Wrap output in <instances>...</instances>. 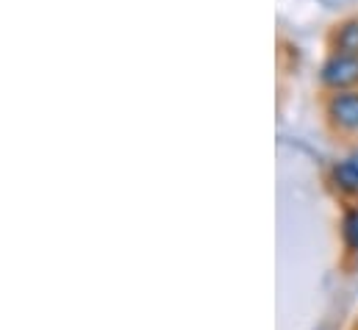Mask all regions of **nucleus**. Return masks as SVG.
Returning a JSON list of instances; mask_svg holds the SVG:
<instances>
[{
    "label": "nucleus",
    "mask_w": 358,
    "mask_h": 330,
    "mask_svg": "<svg viewBox=\"0 0 358 330\" xmlns=\"http://www.w3.org/2000/svg\"><path fill=\"white\" fill-rule=\"evenodd\" d=\"M331 178H334V183H336V189L339 192H345V194H358V164L356 159L353 162H339V164H334L331 169Z\"/></svg>",
    "instance_id": "nucleus-4"
},
{
    "label": "nucleus",
    "mask_w": 358,
    "mask_h": 330,
    "mask_svg": "<svg viewBox=\"0 0 358 330\" xmlns=\"http://www.w3.org/2000/svg\"><path fill=\"white\" fill-rule=\"evenodd\" d=\"M331 42H334V53L358 56V17H350V20L339 22Z\"/></svg>",
    "instance_id": "nucleus-3"
},
{
    "label": "nucleus",
    "mask_w": 358,
    "mask_h": 330,
    "mask_svg": "<svg viewBox=\"0 0 358 330\" xmlns=\"http://www.w3.org/2000/svg\"><path fill=\"white\" fill-rule=\"evenodd\" d=\"M320 81L334 92H348L358 86V56L331 53L320 70Z\"/></svg>",
    "instance_id": "nucleus-2"
},
{
    "label": "nucleus",
    "mask_w": 358,
    "mask_h": 330,
    "mask_svg": "<svg viewBox=\"0 0 358 330\" xmlns=\"http://www.w3.org/2000/svg\"><path fill=\"white\" fill-rule=\"evenodd\" d=\"M325 117L336 131L356 134L358 131V89L334 92L325 100Z\"/></svg>",
    "instance_id": "nucleus-1"
},
{
    "label": "nucleus",
    "mask_w": 358,
    "mask_h": 330,
    "mask_svg": "<svg viewBox=\"0 0 358 330\" xmlns=\"http://www.w3.org/2000/svg\"><path fill=\"white\" fill-rule=\"evenodd\" d=\"M356 164H358V159H356Z\"/></svg>",
    "instance_id": "nucleus-6"
},
{
    "label": "nucleus",
    "mask_w": 358,
    "mask_h": 330,
    "mask_svg": "<svg viewBox=\"0 0 358 330\" xmlns=\"http://www.w3.org/2000/svg\"><path fill=\"white\" fill-rule=\"evenodd\" d=\"M342 236L350 252H358V208H348L342 220Z\"/></svg>",
    "instance_id": "nucleus-5"
}]
</instances>
